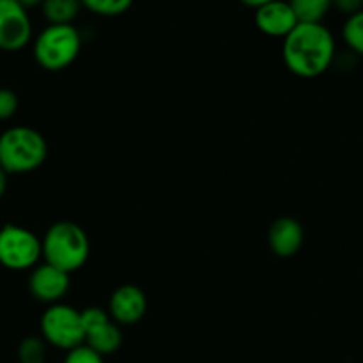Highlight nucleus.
I'll return each instance as SVG.
<instances>
[{
	"label": "nucleus",
	"mask_w": 363,
	"mask_h": 363,
	"mask_svg": "<svg viewBox=\"0 0 363 363\" xmlns=\"http://www.w3.org/2000/svg\"><path fill=\"white\" fill-rule=\"evenodd\" d=\"M69 273L43 262L32 268L28 277V291L38 301L46 305H55L62 301L69 291Z\"/></svg>",
	"instance_id": "obj_8"
},
{
	"label": "nucleus",
	"mask_w": 363,
	"mask_h": 363,
	"mask_svg": "<svg viewBox=\"0 0 363 363\" xmlns=\"http://www.w3.org/2000/svg\"><path fill=\"white\" fill-rule=\"evenodd\" d=\"M41 254L45 262L71 275L87 262L91 243L87 233L78 223L60 220L50 225L43 236Z\"/></svg>",
	"instance_id": "obj_2"
},
{
	"label": "nucleus",
	"mask_w": 363,
	"mask_h": 363,
	"mask_svg": "<svg viewBox=\"0 0 363 363\" xmlns=\"http://www.w3.org/2000/svg\"><path fill=\"white\" fill-rule=\"evenodd\" d=\"M284 62L300 78H318L333 66L337 43L323 23H298L284 38Z\"/></svg>",
	"instance_id": "obj_1"
},
{
	"label": "nucleus",
	"mask_w": 363,
	"mask_h": 363,
	"mask_svg": "<svg viewBox=\"0 0 363 363\" xmlns=\"http://www.w3.org/2000/svg\"><path fill=\"white\" fill-rule=\"evenodd\" d=\"M300 23L293 7L286 0H272L255 9V25L269 38H286Z\"/></svg>",
	"instance_id": "obj_10"
},
{
	"label": "nucleus",
	"mask_w": 363,
	"mask_h": 363,
	"mask_svg": "<svg viewBox=\"0 0 363 363\" xmlns=\"http://www.w3.org/2000/svg\"><path fill=\"white\" fill-rule=\"evenodd\" d=\"M18 105H20V101H18L16 92L0 87V123L13 119L18 112Z\"/></svg>",
	"instance_id": "obj_19"
},
{
	"label": "nucleus",
	"mask_w": 363,
	"mask_h": 363,
	"mask_svg": "<svg viewBox=\"0 0 363 363\" xmlns=\"http://www.w3.org/2000/svg\"><path fill=\"white\" fill-rule=\"evenodd\" d=\"M82 35L73 25H48L34 39V59L43 69L62 71L78 59Z\"/></svg>",
	"instance_id": "obj_4"
},
{
	"label": "nucleus",
	"mask_w": 363,
	"mask_h": 363,
	"mask_svg": "<svg viewBox=\"0 0 363 363\" xmlns=\"http://www.w3.org/2000/svg\"><path fill=\"white\" fill-rule=\"evenodd\" d=\"M91 350L99 353L101 357L106 354H113L123 344V332H121L119 325L110 319V321L103 323V325L96 326V328L89 330L85 333V342Z\"/></svg>",
	"instance_id": "obj_12"
},
{
	"label": "nucleus",
	"mask_w": 363,
	"mask_h": 363,
	"mask_svg": "<svg viewBox=\"0 0 363 363\" xmlns=\"http://www.w3.org/2000/svg\"><path fill=\"white\" fill-rule=\"evenodd\" d=\"M300 23H323L332 9V0H289Z\"/></svg>",
	"instance_id": "obj_14"
},
{
	"label": "nucleus",
	"mask_w": 363,
	"mask_h": 363,
	"mask_svg": "<svg viewBox=\"0 0 363 363\" xmlns=\"http://www.w3.org/2000/svg\"><path fill=\"white\" fill-rule=\"evenodd\" d=\"M342 39L353 55L363 59V9L347 16L344 21Z\"/></svg>",
	"instance_id": "obj_15"
},
{
	"label": "nucleus",
	"mask_w": 363,
	"mask_h": 363,
	"mask_svg": "<svg viewBox=\"0 0 363 363\" xmlns=\"http://www.w3.org/2000/svg\"><path fill=\"white\" fill-rule=\"evenodd\" d=\"M32 39V21L28 11L16 0H0V50L18 52Z\"/></svg>",
	"instance_id": "obj_7"
},
{
	"label": "nucleus",
	"mask_w": 363,
	"mask_h": 363,
	"mask_svg": "<svg viewBox=\"0 0 363 363\" xmlns=\"http://www.w3.org/2000/svg\"><path fill=\"white\" fill-rule=\"evenodd\" d=\"M80 9V0H45L41 4L43 16L48 25H73Z\"/></svg>",
	"instance_id": "obj_13"
},
{
	"label": "nucleus",
	"mask_w": 363,
	"mask_h": 363,
	"mask_svg": "<svg viewBox=\"0 0 363 363\" xmlns=\"http://www.w3.org/2000/svg\"><path fill=\"white\" fill-rule=\"evenodd\" d=\"M18 4H20L21 7H25V9H34V7H41V4L45 2V0H16Z\"/></svg>",
	"instance_id": "obj_22"
},
{
	"label": "nucleus",
	"mask_w": 363,
	"mask_h": 363,
	"mask_svg": "<svg viewBox=\"0 0 363 363\" xmlns=\"http://www.w3.org/2000/svg\"><path fill=\"white\" fill-rule=\"evenodd\" d=\"M286 2H289V0H286Z\"/></svg>",
	"instance_id": "obj_24"
},
{
	"label": "nucleus",
	"mask_w": 363,
	"mask_h": 363,
	"mask_svg": "<svg viewBox=\"0 0 363 363\" xmlns=\"http://www.w3.org/2000/svg\"><path fill=\"white\" fill-rule=\"evenodd\" d=\"M240 2L243 4V6L252 7V9H259V7L266 6V4L272 2V0H240Z\"/></svg>",
	"instance_id": "obj_21"
},
{
	"label": "nucleus",
	"mask_w": 363,
	"mask_h": 363,
	"mask_svg": "<svg viewBox=\"0 0 363 363\" xmlns=\"http://www.w3.org/2000/svg\"><path fill=\"white\" fill-rule=\"evenodd\" d=\"M64 363H105L103 357L99 353H96L94 350L87 346V344H82V346L73 347V350L67 351Z\"/></svg>",
	"instance_id": "obj_18"
},
{
	"label": "nucleus",
	"mask_w": 363,
	"mask_h": 363,
	"mask_svg": "<svg viewBox=\"0 0 363 363\" xmlns=\"http://www.w3.org/2000/svg\"><path fill=\"white\" fill-rule=\"evenodd\" d=\"M18 360L20 363H45L46 342L41 337H27L18 346Z\"/></svg>",
	"instance_id": "obj_17"
},
{
	"label": "nucleus",
	"mask_w": 363,
	"mask_h": 363,
	"mask_svg": "<svg viewBox=\"0 0 363 363\" xmlns=\"http://www.w3.org/2000/svg\"><path fill=\"white\" fill-rule=\"evenodd\" d=\"M332 7H335L339 13L351 16L363 9V0H332Z\"/></svg>",
	"instance_id": "obj_20"
},
{
	"label": "nucleus",
	"mask_w": 363,
	"mask_h": 363,
	"mask_svg": "<svg viewBox=\"0 0 363 363\" xmlns=\"http://www.w3.org/2000/svg\"><path fill=\"white\" fill-rule=\"evenodd\" d=\"M48 156V144L38 130L13 126L0 135V169L9 174L38 170Z\"/></svg>",
	"instance_id": "obj_3"
},
{
	"label": "nucleus",
	"mask_w": 363,
	"mask_h": 363,
	"mask_svg": "<svg viewBox=\"0 0 363 363\" xmlns=\"http://www.w3.org/2000/svg\"><path fill=\"white\" fill-rule=\"evenodd\" d=\"M303 227L296 218H291V216L277 218L268 230L269 248L277 257H294L303 247Z\"/></svg>",
	"instance_id": "obj_11"
},
{
	"label": "nucleus",
	"mask_w": 363,
	"mask_h": 363,
	"mask_svg": "<svg viewBox=\"0 0 363 363\" xmlns=\"http://www.w3.org/2000/svg\"><path fill=\"white\" fill-rule=\"evenodd\" d=\"M6 190H7V174L0 169V199L4 197Z\"/></svg>",
	"instance_id": "obj_23"
},
{
	"label": "nucleus",
	"mask_w": 363,
	"mask_h": 363,
	"mask_svg": "<svg viewBox=\"0 0 363 363\" xmlns=\"http://www.w3.org/2000/svg\"><path fill=\"white\" fill-rule=\"evenodd\" d=\"M106 312L116 325H137L147 312V298L140 287L133 284H124L112 293Z\"/></svg>",
	"instance_id": "obj_9"
},
{
	"label": "nucleus",
	"mask_w": 363,
	"mask_h": 363,
	"mask_svg": "<svg viewBox=\"0 0 363 363\" xmlns=\"http://www.w3.org/2000/svg\"><path fill=\"white\" fill-rule=\"evenodd\" d=\"M41 339L57 350L69 351L85 342L80 311L66 303L48 305L41 318Z\"/></svg>",
	"instance_id": "obj_5"
},
{
	"label": "nucleus",
	"mask_w": 363,
	"mask_h": 363,
	"mask_svg": "<svg viewBox=\"0 0 363 363\" xmlns=\"http://www.w3.org/2000/svg\"><path fill=\"white\" fill-rule=\"evenodd\" d=\"M80 4L92 14L113 18L128 13L130 7L133 6V0H80Z\"/></svg>",
	"instance_id": "obj_16"
},
{
	"label": "nucleus",
	"mask_w": 363,
	"mask_h": 363,
	"mask_svg": "<svg viewBox=\"0 0 363 363\" xmlns=\"http://www.w3.org/2000/svg\"><path fill=\"white\" fill-rule=\"evenodd\" d=\"M41 240L25 227L7 223L0 227V264L11 272H25L39 264Z\"/></svg>",
	"instance_id": "obj_6"
}]
</instances>
